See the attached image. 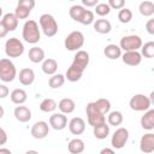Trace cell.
Masks as SVG:
<instances>
[{
	"label": "cell",
	"instance_id": "cell-48",
	"mask_svg": "<svg viewBox=\"0 0 154 154\" xmlns=\"http://www.w3.org/2000/svg\"><path fill=\"white\" fill-rule=\"evenodd\" d=\"M24 154H38V152H36V150H34V149H30V150H26Z\"/></svg>",
	"mask_w": 154,
	"mask_h": 154
},
{
	"label": "cell",
	"instance_id": "cell-34",
	"mask_svg": "<svg viewBox=\"0 0 154 154\" xmlns=\"http://www.w3.org/2000/svg\"><path fill=\"white\" fill-rule=\"evenodd\" d=\"M94 103H95V106L100 109V112H102L105 116L111 112V102H109L108 99L100 97V99H97L96 101H94Z\"/></svg>",
	"mask_w": 154,
	"mask_h": 154
},
{
	"label": "cell",
	"instance_id": "cell-38",
	"mask_svg": "<svg viewBox=\"0 0 154 154\" xmlns=\"http://www.w3.org/2000/svg\"><path fill=\"white\" fill-rule=\"evenodd\" d=\"M94 22H95V18H94V12L93 11H90V10H85V12H84V14L82 16V18H81V20H79V23L81 24H83V25H89V24H94Z\"/></svg>",
	"mask_w": 154,
	"mask_h": 154
},
{
	"label": "cell",
	"instance_id": "cell-8",
	"mask_svg": "<svg viewBox=\"0 0 154 154\" xmlns=\"http://www.w3.org/2000/svg\"><path fill=\"white\" fill-rule=\"evenodd\" d=\"M143 42L142 38L138 35H126L120 38L119 47L124 52H132V51H138L142 48Z\"/></svg>",
	"mask_w": 154,
	"mask_h": 154
},
{
	"label": "cell",
	"instance_id": "cell-31",
	"mask_svg": "<svg viewBox=\"0 0 154 154\" xmlns=\"http://www.w3.org/2000/svg\"><path fill=\"white\" fill-rule=\"evenodd\" d=\"M85 10H87V8H85L83 5H72V6L70 7V10H69V14H70V17H71L75 22H78V23H79V20H81V18H82V16L84 14Z\"/></svg>",
	"mask_w": 154,
	"mask_h": 154
},
{
	"label": "cell",
	"instance_id": "cell-3",
	"mask_svg": "<svg viewBox=\"0 0 154 154\" xmlns=\"http://www.w3.org/2000/svg\"><path fill=\"white\" fill-rule=\"evenodd\" d=\"M38 24L40 28L42 30V32L47 36V37H53L57 35L58 32V23L55 20V18L49 14V13H43L38 18Z\"/></svg>",
	"mask_w": 154,
	"mask_h": 154
},
{
	"label": "cell",
	"instance_id": "cell-2",
	"mask_svg": "<svg viewBox=\"0 0 154 154\" xmlns=\"http://www.w3.org/2000/svg\"><path fill=\"white\" fill-rule=\"evenodd\" d=\"M41 28L38 26L37 22L34 19H29L24 23L22 29V37L26 43L35 45L41 40Z\"/></svg>",
	"mask_w": 154,
	"mask_h": 154
},
{
	"label": "cell",
	"instance_id": "cell-39",
	"mask_svg": "<svg viewBox=\"0 0 154 154\" xmlns=\"http://www.w3.org/2000/svg\"><path fill=\"white\" fill-rule=\"evenodd\" d=\"M108 5L112 10H122L124 8V5H125V1L124 0H108Z\"/></svg>",
	"mask_w": 154,
	"mask_h": 154
},
{
	"label": "cell",
	"instance_id": "cell-43",
	"mask_svg": "<svg viewBox=\"0 0 154 154\" xmlns=\"http://www.w3.org/2000/svg\"><path fill=\"white\" fill-rule=\"evenodd\" d=\"M0 132H1V141H0V144L4 146V144L6 143V141H7V134H6V131H5L2 128H1Z\"/></svg>",
	"mask_w": 154,
	"mask_h": 154
},
{
	"label": "cell",
	"instance_id": "cell-10",
	"mask_svg": "<svg viewBox=\"0 0 154 154\" xmlns=\"http://www.w3.org/2000/svg\"><path fill=\"white\" fill-rule=\"evenodd\" d=\"M129 130L126 128H118L111 138V144L114 149H122L129 141Z\"/></svg>",
	"mask_w": 154,
	"mask_h": 154
},
{
	"label": "cell",
	"instance_id": "cell-37",
	"mask_svg": "<svg viewBox=\"0 0 154 154\" xmlns=\"http://www.w3.org/2000/svg\"><path fill=\"white\" fill-rule=\"evenodd\" d=\"M111 10H112V8L109 7L108 2H99V4L96 5V7H95V13H96L97 16H100V17H105V16L109 14Z\"/></svg>",
	"mask_w": 154,
	"mask_h": 154
},
{
	"label": "cell",
	"instance_id": "cell-46",
	"mask_svg": "<svg viewBox=\"0 0 154 154\" xmlns=\"http://www.w3.org/2000/svg\"><path fill=\"white\" fill-rule=\"evenodd\" d=\"M0 154H12V152H11L10 149H7V148L1 147V148H0Z\"/></svg>",
	"mask_w": 154,
	"mask_h": 154
},
{
	"label": "cell",
	"instance_id": "cell-41",
	"mask_svg": "<svg viewBox=\"0 0 154 154\" xmlns=\"http://www.w3.org/2000/svg\"><path fill=\"white\" fill-rule=\"evenodd\" d=\"M97 4H99L97 0H82V5L84 7H96Z\"/></svg>",
	"mask_w": 154,
	"mask_h": 154
},
{
	"label": "cell",
	"instance_id": "cell-5",
	"mask_svg": "<svg viewBox=\"0 0 154 154\" xmlns=\"http://www.w3.org/2000/svg\"><path fill=\"white\" fill-rule=\"evenodd\" d=\"M83 45H84V35L79 30L71 31L65 37V41H64L65 48L67 51H70V52H73V51L78 52V51H81V48L83 47Z\"/></svg>",
	"mask_w": 154,
	"mask_h": 154
},
{
	"label": "cell",
	"instance_id": "cell-36",
	"mask_svg": "<svg viewBox=\"0 0 154 154\" xmlns=\"http://www.w3.org/2000/svg\"><path fill=\"white\" fill-rule=\"evenodd\" d=\"M118 19H119V22L123 23V24L129 23V22L132 19V11H131L130 8H126V7L122 8V10L118 12Z\"/></svg>",
	"mask_w": 154,
	"mask_h": 154
},
{
	"label": "cell",
	"instance_id": "cell-44",
	"mask_svg": "<svg viewBox=\"0 0 154 154\" xmlns=\"http://www.w3.org/2000/svg\"><path fill=\"white\" fill-rule=\"evenodd\" d=\"M99 154H116V152L112 148H103V149L100 150Z\"/></svg>",
	"mask_w": 154,
	"mask_h": 154
},
{
	"label": "cell",
	"instance_id": "cell-42",
	"mask_svg": "<svg viewBox=\"0 0 154 154\" xmlns=\"http://www.w3.org/2000/svg\"><path fill=\"white\" fill-rule=\"evenodd\" d=\"M10 94L8 88L5 84H0V99H5Z\"/></svg>",
	"mask_w": 154,
	"mask_h": 154
},
{
	"label": "cell",
	"instance_id": "cell-12",
	"mask_svg": "<svg viewBox=\"0 0 154 154\" xmlns=\"http://www.w3.org/2000/svg\"><path fill=\"white\" fill-rule=\"evenodd\" d=\"M49 132V125L47 122L45 120H38L32 126H31V130H30V134L36 140H42V138H46L47 135Z\"/></svg>",
	"mask_w": 154,
	"mask_h": 154
},
{
	"label": "cell",
	"instance_id": "cell-35",
	"mask_svg": "<svg viewBox=\"0 0 154 154\" xmlns=\"http://www.w3.org/2000/svg\"><path fill=\"white\" fill-rule=\"evenodd\" d=\"M141 54H142V57L148 58V59L154 58V41L146 42L141 48Z\"/></svg>",
	"mask_w": 154,
	"mask_h": 154
},
{
	"label": "cell",
	"instance_id": "cell-40",
	"mask_svg": "<svg viewBox=\"0 0 154 154\" xmlns=\"http://www.w3.org/2000/svg\"><path fill=\"white\" fill-rule=\"evenodd\" d=\"M146 30L148 34L150 35H154V18H150L147 20L146 23Z\"/></svg>",
	"mask_w": 154,
	"mask_h": 154
},
{
	"label": "cell",
	"instance_id": "cell-30",
	"mask_svg": "<svg viewBox=\"0 0 154 154\" xmlns=\"http://www.w3.org/2000/svg\"><path fill=\"white\" fill-rule=\"evenodd\" d=\"M40 111L45 112V113H52L57 109L58 107V103L54 99H51V97H47V99H43L40 103Z\"/></svg>",
	"mask_w": 154,
	"mask_h": 154
},
{
	"label": "cell",
	"instance_id": "cell-21",
	"mask_svg": "<svg viewBox=\"0 0 154 154\" xmlns=\"http://www.w3.org/2000/svg\"><path fill=\"white\" fill-rule=\"evenodd\" d=\"M141 126L144 130H153L154 129V108H149L144 112L141 117Z\"/></svg>",
	"mask_w": 154,
	"mask_h": 154
},
{
	"label": "cell",
	"instance_id": "cell-20",
	"mask_svg": "<svg viewBox=\"0 0 154 154\" xmlns=\"http://www.w3.org/2000/svg\"><path fill=\"white\" fill-rule=\"evenodd\" d=\"M45 51L41 48V47H37V46H34L29 49L28 52V58L31 63L34 64H38V63H43L45 61Z\"/></svg>",
	"mask_w": 154,
	"mask_h": 154
},
{
	"label": "cell",
	"instance_id": "cell-1",
	"mask_svg": "<svg viewBox=\"0 0 154 154\" xmlns=\"http://www.w3.org/2000/svg\"><path fill=\"white\" fill-rule=\"evenodd\" d=\"M89 60H90V55L87 51L81 49L76 52L72 64L66 70V73H65L66 79L69 82H78L83 76L84 70L88 67Z\"/></svg>",
	"mask_w": 154,
	"mask_h": 154
},
{
	"label": "cell",
	"instance_id": "cell-17",
	"mask_svg": "<svg viewBox=\"0 0 154 154\" xmlns=\"http://www.w3.org/2000/svg\"><path fill=\"white\" fill-rule=\"evenodd\" d=\"M13 116L19 123H28L31 119V111L29 109V107L19 105V106H16L13 111Z\"/></svg>",
	"mask_w": 154,
	"mask_h": 154
},
{
	"label": "cell",
	"instance_id": "cell-47",
	"mask_svg": "<svg viewBox=\"0 0 154 154\" xmlns=\"http://www.w3.org/2000/svg\"><path fill=\"white\" fill-rule=\"evenodd\" d=\"M149 100H150V102H152V105H154V90L149 94Z\"/></svg>",
	"mask_w": 154,
	"mask_h": 154
},
{
	"label": "cell",
	"instance_id": "cell-16",
	"mask_svg": "<svg viewBox=\"0 0 154 154\" xmlns=\"http://www.w3.org/2000/svg\"><path fill=\"white\" fill-rule=\"evenodd\" d=\"M122 60L124 64L129 66H137L142 61V54L138 51L124 52V54H122Z\"/></svg>",
	"mask_w": 154,
	"mask_h": 154
},
{
	"label": "cell",
	"instance_id": "cell-19",
	"mask_svg": "<svg viewBox=\"0 0 154 154\" xmlns=\"http://www.w3.org/2000/svg\"><path fill=\"white\" fill-rule=\"evenodd\" d=\"M18 79H19V83L22 85H31L35 81V72L30 67H24L19 71V75H18Z\"/></svg>",
	"mask_w": 154,
	"mask_h": 154
},
{
	"label": "cell",
	"instance_id": "cell-45",
	"mask_svg": "<svg viewBox=\"0 0 154 154\" xmlns=\"http://www.w3.org/2000/svg\"><path fill=\"white\" fill-rule=\"evenodd\" d=\"M7 32H8V31H7V29H6L4 25H1V24H0V37H5V36L7 35Z\"/></svg>",
	"mask_w": 154,
	"mask_h": 154
},
{
	"label": "cell",
	"instance_id": "cell-24",
	"mask_svg": "<svg viewBox=\"0 0 154 154\" xmlns=\"http://www.w3.org/2000/svg\"><path fill=\"white\" fill-rule=\"evenodd\" d=\"M58 108L60 109V113H64V114H70L75 111L76 108V102L70 99V97H64L59 101L58 103Z\"/></svg>",
	"mask_w": 154,
	"mask_h": 154
},
{
	"label": "cell",
	"instance_id": "cell-27",
	"mask_svg": "<svg viewBox=\"0 0 154 154\" xmlns=\"http://www.w3.org/2000/svg\"><path fill=\"white\" fill-rule=\"evenodd\" d=\"M84 148H85L84 141L78 137L72 138L67 144V149L71 154H82L84 152Z\"/></svg>",
	"mask_w": 154,
	"mask_h": 154
},
{
	"label": "cell",
	"instance_id": "cell-32",
	"mask_svg": "<svg viewBox=\"0 0 154 154\" xmlns=\"http://www.w3.org/2000/svg\"><path fill=\"white\" fill-rule=\"evenodd\" d=\"M138 11L142 16L144 17H150L154 14V2L153 1H149V0H146V1H142L140 5H138Z\"/></svg>",
	"mask_w": 154,
	"mask_h": 154
},
{
	"label": "cell",
	"instance_id": "cell-9",
	"mask_svg": "<svg viewBox=\"0 0 154 154\" xmlns=\"http://www.w3.org/2000/svg\"><path fill=\"white\" fill-rule=\"evenodd\" d=\"M150 105L149 96H146L144 94H135L129 101L130 108L135 112H146L150 108Z\"/></svg>",
	"mask_w": 154,
	"mask_h": 154
},
{
	"label": "cell",
	"instance_id": "cell-18",
	"mask_svg": "<svg viewBox=\"0 0 154 154\" xmlns=\"http://www.w3.org/2000/svg\"><path fill=\"white\" fill-rule=\"evenodd\" d=\"M18 18L16 17V14L14 13H5L4 16H2V18H1V20H0V24L1 25H4L6 29H7V31L10 32V31H14L16 29H17V26H18Z\"/></svg>",
	"mask_w": 154,
	"mask_h": 154
},
{
	"label": "cell",
	"instance_id": "cell-7",
	"mask_svg": "<svg viewBox=\"0 0 154 154\" xmlns=\"http://www.w3.org/2000/svg\"><path fill=\"white\" fill-rule=\"evenodd\" d=\"M24 53V45L17 37H10L5 42V54L8 58H19Z\"/></svg>",
	"mask_w": 154,
	"mask_h": 154
},
{
	"label": "cell",
	"instance_id": "cell-13",
	"mask_svg": "<svg viewBox=\"0 0 154 154\" xmlns=\"http://www.w3.org/2000/svg\"><path fill=\"white\" fill-rule=\"evenodd\" d=\"M69 125L67 123V117L64 113H53L49 117V126L54 130H64Z\"/></svg>",
	"mask_w": 154,
	"mask_h": 154
},
{
	"label": "cell",
	"instance_id": "cell-14",
	"mask_svg": "<svg viewBox=\"0 0 154 154\" xmlns=\"http://www.w3.org/2000/svg\"><path fill=\"white\" fill-rule=\"evenodd\" d=\"M140 150L144 154H150L154 152V134L147 132L140 140Z\"/></svg>",
	"mask_w": 154,
	"mask_h": 154
},
{
	"label": "cell",
	"instance_id": "cell-23",
	"mask_svg": "<svg viewBox=\"0 0 154 154\" xmlns=\"http://www.w3.org/2000/svg\"><path fill=\"white\" fill-rule=\"evenodd\" d=\"M103 54L106 58L111 59V60H117L118 58L122 57V48L118 45L114 43H109L103 49Z\"/></svg>",
	"mask_w": 154,
	"mask_h": 154
},
{
	"label": "cell",
	"instance_id": "cell-11",
	"mask_svg": "<svg viewBox=\"0 0 154 154\" xmlns=\"http://www.w3.org/2000/svg\"><path fill=\"white\" fill-rule=\"evenodd\" d=\"M34 7H35L34 0H19L14 10V14L18 19H26Z\"/></svg>",
	"mask_w": 154,
	"mask_h": 154
},
{
	"label": "cell",
	"instance_id": "cell-22",
	"mask_svg": "<svg viewBox=\"0 0 154 154\" xmlns=\"http://www.w3.org/2000/svg\"><path fill=\"white\" fill-rule=\"evenodd\" d=\"M10 99H11V101L14 103V105H23L25 101H26V99H28V94H26V91L24 90V89H22V88H16V89H13L12 91H11V94H10Z\"/></svg>",
	"mask_w": 154,
	"mask_h": 154
},
{
	"label": "cell",
	"instance_id": "cell-28",
	"mask_svg": "<svg viewBox=\"0 0 154 154\" xmlns=\"http://www.w3.org/2000/svg\"><path fill=\"white\" fill-rule=\"evenodd\" d=\"M93 134L97 140H105L109 135V125L108 123H102L95 128H93Z\"/></svg>",
	"mask_w": 154,
	"mask_h": 154
},
{
	"label": "cell",
	"instance_id": "cell-6",
	"mask_svg": "<svg viewBox=\"0 0 154 154\" xmlns=\"http://www.w3.org/2000/svg\"><path fill=\"white\" fill-rule=\"evenodd\" d=\"M16 77H17V69L14 64L7 58H2L0 60V79L5 83H8L12 82Z\"/></svg>",
	"mask_w": 154,
	"mask_h": 154
},
{
	"label": "cell",
	"instance_id": "cell-33",
	"mask_svg": "<svg viewBox=\"0 0 154 154\" xmlns=\"http://www.w3.org/2000/svg\"><path fill=\"white\" fill-rule=\"evenodd\" d=\"M65 79H66V77H65L64 75H61V73H55V75H53V76L49 77V79H48V85H49V88H52V89H58V88H60V87L64 85Z\"/></svg>",
	"mask_w": 154,
	"mask_h": 154
},
{
	"label": "cell",
	"instance_id": "cell-25",
	"mask_svg": "<svg viewBox=\"0 0 154 154\" xmlns=\"http://www.w3.org/2000/svg\"><path fill=\"white\" fill-rule=\"evenodd\" d=\"M94 30L99 34H108L111 30H112V24L108 19H105V18H100V19H96L94 22Z\"/></svg>",
	"mask_w": 154,
	"mask_h": 154
},
{
	"label": "cell",
	"instance_id": "cell-26",
	"mask_svg": "<svg viewBox=\"0 0 154 154\" xmlns=\"http://www.w3.org/2000/svg\"><path fill=\"white\" fill-rule=\"evenodd\" d=\"M41 69H42L43 73H46V75H48V76H53V75L57 73L58 63H57V60L53 59V58H47V59H45V61L42 63Z\"/></svg>",
	"mask_w": 154,
	"mask_h": 154
},
{
	"label": "cell",
	"instance_id": "cell-4",
	"mask_svg": "<svg viewBox=\"0 0 154 154\" xmlns=\"http://www.w3.org/2000/svg\"><path fill=\"white\" fill-rule=\"evenodd\" d=\"M85 113H87V120H88V124L93 128L102 124V123H106V116L100 112V109L95 106L94 101L93 102H89L87 103V107H85Z\"/></svg>",
	"mask_w": 154,
	"mask_h": 154
},
{
	"label": "cell",
	"instance_id": "cell-29",
	"mask_svg": "<svg viewBox=\"0 0 154 154\" xmlns=\"http://www.w3.org/2000/svg\"><path fill=\"white\" fill-rule=\"evenodd\" d=\"M124 120L123 113L120 111H111L107 116V123L109 126H119Z\"/></svg>",
	"mask_w": 154,
	"mask_h": 154
},
{
	"label": "cell",
	"instance_id": "cell-15",
	"mask_svg": "<svg viewBox=\"0 0 154 154\" xmlns=\"http://www.w3.org/2000/svg\"><path fill=\"white\" fill-rule=\"evenodd\" d=\"M69 130L72 135H82L85 131V122L81 117H73L69 122Z\"/></svg>",
	"mask_w": 154,
	"mask_h": 154
}]
</instances>
